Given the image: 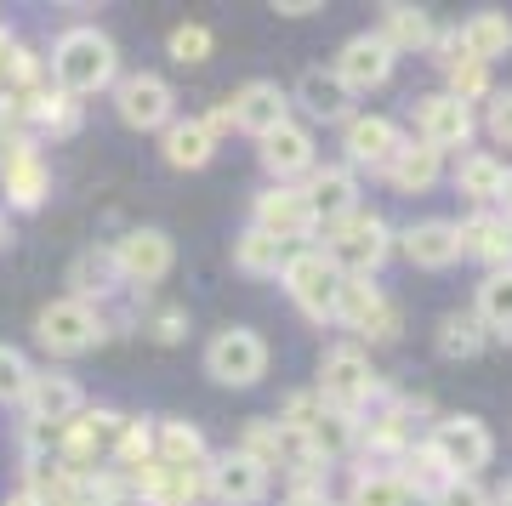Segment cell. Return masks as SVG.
Here are the masks:
<instances>
[{"label": "cell", "mask_w": 512, "mask_h": 506, "mask_svg": "<svg viewBox=\"0 0 512 506\" xmlns=\"http://www.w3.org/2000/svg\"><path fill=\"white\" fill-rule=\"evenodd\" d=\"M46 188H52V177H46L35 148H12L6 154V199L23 205V211H35L40 199H46Z\"/></svg>", "instance_id": "4316f807"}, {"label": "cell", "mask_w": 512, "mask_h": 506, "mask_svg": "<svg viewBox=\"0 0 512 506\" xmlns=\"http://www.w3.org/2000/svg\"><path fill=\"white\" fill-rule=\"evenodd\" d=\"M444 74H450V97H461L467 109H473V97H484V86H490V69L473 63V57H450Z\"/></svg>", "instance_id": "d590c367"}, {"label": "cell", "mask_w": 512, "mask_h": 506, "mask_svg": "<svg viewBox=\"0 0 512 506\" xmlns=\"http://www.w3.org/2000/svg\"><path fill=\"white\" fill-rule=\"evenodd\" d=\"M114 262H120V279H131V285H160L177 262V245H171L165 228H131L114 245Z\"/></svg>", "instance_id": "30bf717a"}, {"label": "cell", "mask_w": 512, "mask_h": 506, "mask_svg": "<svg viewBox=\"0 0 512 506\" xmlns=\"http://www.w3.org/2000/svg\"><path fill=\"white\" fill-rule=\"evenodd\" d=\"M399 251L410 268H427V273H439L450 268V262H461L456 251V222H439V217H427V222H410L399 234Z\"/></svg>", "instance_id": "d6986e66"}, {"label": "cell", "mask_w": 512, "mask_h": 506, "mask_svg": "<svg viewBox=\"0 0 512 506\" xmlns=\"http://www.w3.org/2000/svg\"><path fill=\"white\" fill-rule=\"evenodd\" d=\"M183 308H165L160 319H154V336H160V342H183Z\"/></svg>", "instance_id": "60d3db41"}, {"label": "cell", "mask_w": 512, "mask_h": 506, "mask_svg": "<svg viewBox=\"0 0 512 506\" xmlns=\"http://www.w3.org/2000/svg\"><path fill=\"white\" fill-rule=\"evenodd\" d=\"M456 251L461 256H478V262H495V268H507V262H512V222L507 217H490V211L456 222Z\"/></svg>", "instance_id": "7402d4cb"}, {"label": "cell", "mask_w": 512, "mask_h": 506, "mask_svg": "<svg viewBox=\"0 0 512 506\" xmlns=\"http://www.w3.org/2000/svg\"><path fill=\"white\" fill-rule=\"evenodd\" d=\"M29 359H23L18 347L0 342V404H23V393H29Z\"/></svg>", "instance_id": "8d00e7d4"}, {"label": "cell", "mask_w": 512, "mask_h": 506, "mask_svg": "<svg viewBox=\"0 0 512 506\" xmlns=\"http://www.w3.org/2000/svg\"><path fill=\"white\" fill-rule=\"evenodd\" d=\"M382 40L393 46V57L399 52H427L433 46V18L421 12V6H382Z\"/></svg>", "instance_id": "83f0119b"}, {"label": "cell", "mask_w": 512, "mask_h": 506, "mask_svg": "<svg viewBox=\"0 0 512 506\" xmlns=\"http://www.w3.org/2000/svg\"><path fill=\"white\" fill-rule=\"evenodd\" d=\"M274 12L279 18H308V12H325L319 0H274Z\"/></svg>", "instance_id": "b9f144b4"}, {"label": "cell", "mask_w": 512, "mask_h": 506, "mask_svg": "<svg viewBox=\"0 0 512 506\" xmlns=\"http://www.w3.org/2000/svg\"><path fill=\"white\" fill-rule=\"evenodd\" d=\"M296 103L313 114V120H353V91L336 80L330 69H308L302 80H296Z\"/></svg>", "instance_id": "cb8c5ba5"}, {"label": "cell", "mask_w": 512, "mask_h": 506, "mask_svg": "<svg viewBox=\"0 0 512 506\" xmlns=\"http://www.w3.org/2000/svg\"><path fill=\"white\" fill-rule=\"evenodd\" d=\"M308 194V211H313V228H336L359 211V182H353L348 165H325L313 171V182L302 188Z\"/></svg>", "instance_id": "e0dca14e"}, {"label": "cell", "mask_w": 512, "mask_h": 506, "mask_svg": "<svg viewBox=\"0 0 512 506\" xmlns=\"http://www.w3.org/2000/svg\"><path fill=\"white\" fill-rule=\"evenodd\" d=\"M495 506H512V478L501 484V495H495Z\"/></svg>", "instance_id": "bcb514c9"}, {"label": "cell", "mask_w": 512, "mask_h": 506, "mask_svg": "<svg viewBox=\"0 0 512 506\" xmlns=\"http://www.w3.org/2000/svg\"><path fill=\"white\" fill-rule=\"evenodd\" d=\"M69 285H74V302H86L92 308V296H114V290L126 285L120 279V262H114V245H86V251L69 262Z\"/></svg>", "instance_id": "44dd1931"}, {"label": "cell", "mask_w": 512, "mask_h": 506, "mask_svg": "<svg viewBox=\"0 0 512 506\" xmlns=\"http://www.w3.org/2000/svg\"><path fill=\"white\" fill-rule=\"evenodd\" d=\"M262 165H268V177H279V182L313 171V131L296 126V120H285L279 131H268V137H262Z\"/></svg>", "instance_id": "ffe728a7"}, {"label": "cell", "mask_w": 512, "mask_h": 506, "mask_svg": "<svg viewBox=\"0 0 512 506\" xmlns=\"http://www.w3.org/2000/svg\"><path fill=\"white\" fill-rule=\"evenodd\" d=\"M160 148H165V165H171V171H200V165H211V154H217V137L205 131V120H171Z\"/></svg>", "instance_id": "d4e9b609"}, {"label": "cell", "mask_w": 512, "mask_h": 506, "mask_svg": "<svg viewBox=\"0 0 512 506\" xmlns=\"http://www.w3.org/2000/svg\"><path fill=\"white\" fill-rule=\"evenodd\" d=\"M35 336L46 353H57V359H74V353H92L109 330H103V313L86 308V302H74V296H63V302H46V308L35 313Z\"/></svg>", "instance_id": "277c9868"}, {"label": "cell", "mask_w": 512, "mask_h": 506, "mask_svg": "<svg viewBox=\"0 0 512 506\" xmlns=\"http://www.w3.org/2000/svg\"><path fill=\"white\" fill-rule=\"evenodd\" d=\"M495 205L512 217V165H507V177H501V194H495Z\"/></svg>", "instance_id": "ee69618b"}, {"label": "cell", "mask_w": 512, "mask_h": 506, "mask_svg": "<svg viewBox=\"0 0 512 506\" xmlns=\"http://www.w3.org/2000/svg\"><path fill=\"white\" fill-rule=\"evenodd\" d=\"M6 506H46V501H40L35 489H23V495H12V501H6Z\"/></svg>", "instance_id": "f6af8a7d"}, {"label": "cell", "mask_w": 512, "mask_h": 506, "mask_svg": "<svg viewBox=\"0 0 512 506\" xmlns=\"http://www.w3.org/2000/svg\"><path fill=\"white\" fill-rule=\"evenodd\" d=\"M484 126H490L495 143L512 148V91H495V97H490V120H484Z\"/></svg>", "instance_id": "ab89813d"}, {"label": "cell", "mask_w": 512, "mask_h": 506, "mask_svg": "<svg viewBox=\"0 0 512 506\" xmlns=\"http://www.w3.org/2000/svg\"><path fill=\"white\" fill-rule=\"evenodd\" d=\"M427 444H433V455L444 461L450 478H473L478 467H490L495 461V438H490V427H484L478 416H444Z\"/></svg>", "instance_id": "52a82bcc"}, {"label": "cell", "mask_w": 512, "mask_h": 506, "mask_svg": "<svg viewBox=\"0 0 512 506\" xmlns=\"http://www.w3.org/2000/svg\"><path fill=\"white\" fill-rule=\"evenodd\" d=\"M416 137L433 148V154L467 148V137H473V109H467L461 97H450V91H433V97L416 103Z\"/></svg>", "instance_id": "7c38bea8"}, {"label": "cell", "mask_w": 512, "mask_h": 506, "mask_svg": "<svg viewBox=\"0 0 512 506\" xmlns=\"http://www.w3.org/2000/svg\"><path fill=\"white\" fill-rule=\"evenodd\" d=\"M251 228H262V234L279 239V245L308 239V234H313L308 194H302V188H291V182H274L268 194H256V222H251Z\"/></svg>", "instance_id": "4fadbf2b"}, {"label": "cell", "mask_w": 512, "mask_h": 506, "mask_svg": "<svg viewBox=\"0 0 512 506\" xmlns=\"http://www.w3.org/2000/svg\"><path fill=\"white\" fill-rule=\"evenodd\" d=\"M342 148H348V171L353 165H370V171H387V160L404 148L399 126L387 120V114H353L348 120V137H342Z\"/></svg>", "instance_id": "ac0fdd59"}, {"label": "cell", "mask_w": 512, "mask_h": 506, "mask_svg": "<svg viewBox=\"0 0 512 506\" xmlns=\"http://www.w3.org/2000/svg\"><path fill=\"white\" fill-rule=\"evenodd\" d=\"M319 404H330V410H348V416H359V404H370V398L382 393V381H376V370H370V359L359 353V347H336V353H325V364H319Z\"/></svg>", "instance_id": "8992f818"}, {"label": "cell", "mask_w": 512, "mask_h": 506, "mask_svg": "<svg viewBox=\"0 0 512 506\" xmlns=\"http://www.w3.org/2000/svg\"><path fill=\"white\" fill-rule=\"evenodd\" d=\"M319 251H325L342 273L370 279V273L387 262V251H393V228H387L376 211H353L348 222H336V228H330V245H319Z\"/></svg>", "instance_id": "7a4b0ae2"}, {"label": "cell", "mask_w": 512, "mask_h": 506, "mask_svg": "<svg viewBox=\"0 0 512 506\" xmlns=\"http://www.w3.org/2000/svg\"><path fill=\"white\" fill-rule=\"evenodd\" d=\"M439 171H444V154H433L427 143H404L393 160H387V171L382 177L399 188V194H427L433 182H439Z\"/></svg>", "instance_id": "484cf974"}, {"label": "cell", "mask_w": 512, "mask_h": 506, "mask_svg": "<svg viewBox=\"0 0 512 506\" xmlns=\"http://www.w3.org/2000/svg\"><path fill=\"white\" fill-rule=\"evenodd\" d=\"M490 347V330L478 325L473 313H444L439 319V353L444 359H478Z\"/></svg>", "instance_id": "836d02e7"}, {"label": "cell", "mask_w": 512, "mask_h": 506, "mask_svg": "<svg viewBox=\"0 0 512 506\" xmlns=\"http://www.w3.org/2000/svg\"><path fill=\"white\" fill-rule=\"evenodd\" d=\"M279 279H285L291 302L308 313L313 325L336 319V290H342V268H336V262H330L319 245H308V251H291V256H285Z\"/></svg>", "instance_id": "3957f363"}, {"label": "cell", "mask_w": 512, "mask_h": 506, "mask_svg": "<svg viewBox=\"0 0 512 506\" xmlns=\"http://www.w3.org/2000/svg\"><path fill=\"white\" fill-rule=\"evenodd\" d=\"M0 234H6V222H0Z\"/></svg>", "instance_id": "7dc6e473"}, {"label": "cell", "mask_w": 512, "mask_h": 506, "mask_svg": "<svg viewBox=\"0 0 512 506\" xmlns=\"http://www.w3.org/2000/svg\"><path fill=\"white\" fill-rule=\"evenodd\" d=\"M302 438H308V450L319 455V461H336V455H348L353 444H359V416H348V410H330V404H325Z\"/></svg>", "instance_id": "f1b7e54d"}, {"label": "cell", "mask_w": 512, "mask_h": 506, "mask_svg": "<svg viewBox=\"0 0 512 506\" xmlns=\"http://www.w3.org/2000/svg\"><path fill=\"white\" fill-rule=\"evenodd\" d=\"M410 495H404V484H399V472H359L353 478V495H348V506H404Z\"/></svg>", "instance_id": "e575fe53"}, {"label": "cell", "mask_w": 512, "mask_h": 506, "mask_svg": "<svg viewBox=\"0 0 512 506\" xmlns=\"http://www.w3.org/2000/svg\"><path fill=\"white\" fill-rule=\"evenodd\" d=\"M501 177H507V165L495 160V154H461L456 165V194L461 199H473V205H490L495 194H501Z\"/></svg>", "instance_id": "4dcf8cb0"}, {"label": "cell", "mask_w": 512, "mask_h": 506, "mask_svg": "<svg viewBox=\"0 0 512 506\" xmlns=\"http://www.w3.org/2000/svg\"><path fill=\"white\" fill-rule=\"evenodd\" d=\"M52 74L63 97H92V91L114 86V74H120V52H114L109 35H97V29H69V35L52 46Z\"/></svg>", "instance_id": "6da1fadb"}, {"label": "cell", "mask_w": 512, "mask_h": 506, "mask_svg": "<svg viewBox=\"0 0 512 506\" xmlns=\"http://www.w3.org/2000/svg\"><path fill=\"white\" fill-rule=\"evenodd\" d=\"M114 114L131 131H165L177 120V97H171V86H165L160 74H126L114 86Z\"/></svg>", "instance_id": "ba28073f"}, {"label": "cell", "mask_w": 512, "mask_h": 506, "mask_svg": "<svg viewBox=\"0 0 512 506\" xmlns=\"http://www.w3.org/2000/svg\"><path fill=\"white\" fill-rule=\"evenodd\" d=\"M205 489H211L222 506H256L262 495H268V467H262V461H251L245 450H228V455H217V461H211Z\"/></svg>", "instance_id": "5bb4252c"}, {"label": "cell", "mask_w": 512, "mask_h": 506, "mask_svg": "<svg viewBox=\"0 0 512 506\" xmlns=\"http://www.w3.org/2000/svg\"><path fill=\"white\" fill-rule=\"evenodd\" d=\"M205 376L217 381V387H256V381L268 376V342L245 325L217 330L211 347H205Z\"/></svg>", "instance_id": "5b68a950"}, {"label": "cell", "mask_w": 512, "mask_h": 506, "mask_svg": "<svg viewBox=\"0 0 512 506\" xmlns=\"http://www.w3.org/2000/svg\"><path fill=\"white\" fill-rule=\"evenodd\" d=\"M330 74H336L348 91H376V86L393 80V46H387L382 35H353Z\"/></svg>", "instance_id": "9a60e30c"}, {"label": "cell", "mask_w": 512, "mask_h": 506, "mask_svg": "<svg viewBox=\"0 0 512 506\" xmlns=\"http://www.w3.org/2000/svg\"><path fill=\"white\" fill-rule=\"evenodd\" d=\"M285 506H336V501H330L325 489H296V495H291Z\"/></svg>", "instance_id": "7bdbcfd3"}, {"label": "cell", "mask_w": 512, "mask_h": 506, "mask_svg": "<svg viewBox=\"0 0 512 506\" xmlns=\"http://www.w3.org/2000/svg\"><path fill=\"white\" fill-rule=\"evenodd\" d=\"M473 319L490 330V336H512V262H507V268H495L490 279L478 285Z\"/></svg>", "instance_id": "f546056e"}, {"label": "cell", "mask_w": 512, "mask_h": 506, "mask_svg": "<svg viewBox=\"0 0 512 506\" xmlns=\"http://www.w3.org/2000/svg\"><path fill=\"white\" fill-rule=\"evenodd\" d=\"M285 245L279 239H268L262 228H245V234L234 239V268L239 273H256V279H279V268H285Z\"/></svg>", "instance_id": "1f68e13d"}, {"label": "cell", "mask_w": 512, "mask_h": 506, "mask_svg": "<svg viewBox=\"0 0 512 506\" xmlns=\"http://www.w3.org/2000/svg\"><path fill=\"white\" fill-rule=\"evenodd\" d=\"M228 114H234V131H251V137H268L291 120V91L279 80H251L228 97Z\"/></svg>", "instance_id": "8fae6325"}, {"label": "cell", "mask_w": 512, "mask_h": 506, "mask_svg": "<svg viewBox=\"0 0 512 506\" xmlns=\"http://www.w3.org/2000/svg\"><path fill=\"white\" fill-rule=\"evenodd\" d=\"M433 506H490V501H484V489H478L473 478H450V484L433 495Z\"/></svg>", "instance_id": "f35d334b"}, {"label": "cell", "mask_w": 512, "mask_h": 506, "mask_svg": "<svg viewBox=\"0 0 512 506\" xmlns=\"http://www.w3.org/2000/svg\"><path fill=\"white\" fill-rule=\"evenodd\" d=\"M23 404H29V421H35V427H69V421L86 410V393H80V381L74 376L46 370V376H29Z\"/></svg>", "instance_id": "2e32d148"}, {"label": "cell", "mask_w": 512, "mask_h": 506, "mask_svg": "<svg viewBox=\"0 0 512 506\" xmlns=\"http://www.w3.org/2000/svg\"><path fill=\"white\" fill-rule=\"evenodd\" d=\"M336 325H353V330H365V336H376V342H393V336H399V313H393V302H387L370 279L342 273V290H336Z\"/></svg>", "instance_id": "9c48e42d"}, {"label": "cell", "mask_w": 512, "mask_h": 506, "mask_svg": "<svg viewBox=\"0 0 512 506\" xmlns=\"http://www.w3.org/2000/svg\"><path fill=\"white\" fill-rule=\"evenodd\" d=\"M154 461H160V467H200L205 461L200 427H188V421H160V433H154Z\"/></svg>", "instance_id": "d6a6232c"}, {"label": "cell", "mask_w": 512, "mask_h": 506, "mask_svg": "<svg viewBox=\"0 0 512 506\" xmlns=\"http://www.w3.org/2000/svg\"><path fill=\"white\" fill-rule=\"evenodd\" d=\"M456 40H461V57H473V63L490 69L495 57L512 52V18L507 12H473V18L456 29Z\"/></svg>", "instance_id": "603a6c76"}, {"label": "cell", "mask_w": 512, "mask_h": 506, "mask_svg": "<svg viewBox=\"0 0 512 506\" xmlns=\"http://www.w3.org/2000/svg\"><path fill=\"white\" fill-rule=\"evenodd\" d=\"M171 57L177 63H205L211 57V29L205 23H177L171 29Z\"/></svg>", "instance_id": "74e56055"}]
</instances>
